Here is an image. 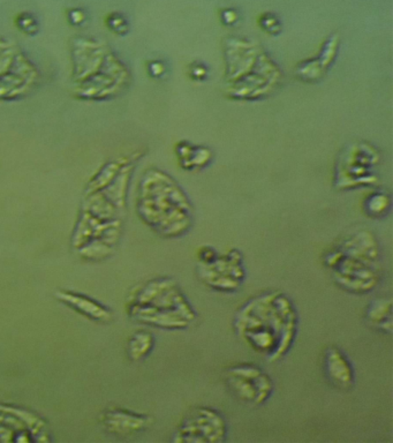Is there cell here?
<instances>
[{
  "label": "cell",
  "mask_w": 393,
  "mask_h": 443,
  "mask_svg": "<svg viewBox=\"0 0 393 443\" xmlns=\"http://www.w3.org/2000/svg\"><path fill=\"white\" fill-rule=\"evenodd\" d=\"M227 423L218 410L199 406L190 410L173 434L172 442L221 443L226 440Z\"/></svg>",
  "instance_id": "4"
},
{
  "label": "cell",
  "mask_w": 393,
  "mask_h": 443,
  "mask_svg": "<svg viewBox=\"0 0 393 443\" xmlns=\"http://www.w3.org/2000/svg\"><path fill=\"white\" fill-rule=\"evenodd\" d=\"M17 24L22 31H26L28 34H33L34 31H37V22L31 14L24 13L17 19Z\"/></svg>",
  "instance_id": "16"
},
{
  "label": "cell",
  "mask_w": 393,
  "mask_h": 443,
  "mask_svg": "<svg viewBox=\"0 0 393 443\" xmlns=\"http://www.w3.org/2000/svg\"><path fill=\"white\" fill-rule=\"evenodd\" d=\"M221 20L225 26H234L240 20V14L235 8H223L221 10Z\"/></svg>",
  "instance_id": "17"
},
{
  "label": "cell",
  "mask_w": 393,
  "mask_h": 443,
  "mask_svg": "<svg viewBox=\"0 0 393 443\" xmlns=\"http://www.w3.org/2000/svg\"><path fill=\"white\" fill-rule=\"evenodd\" d=\"M56 298L61 303L67 305L68 307L73 308L74 311L78 312L80 314L85 315L94 321L109 322L112 319V312L110 311L109 308L87 296L59 290L56 292Z\"/></svg>",
  "instance_id": "10"
},
{
  "label": "cell",
  "mask_w": 393,
  "mask_h": 443,
  "mask_svg": "<svg viewBox=\"0 0 393 443\" xmlns=\"http://www.w3.org/2000/svg\"><path fill=\"white\" fill-rule=\"evenodd\" d=\"M390 197L384 192L371 193L365 201V210H366L367 215H369L374 218L384 216L390 210Z\"/></svg>",
  "instance_id": "13"
},
{
  "label": "cell",
  "mask_w": 393,
  "mask_h": 443,
  "mask_svg": "<svg viewBox=\"0 0 393 443\" xmlns=\"http://www.w3.org/2000/svg\"><path fill=\"white\" fill-rule=\"evenodd\" d=\"M197 274L208 288L223 293H233L241 288L246 278L242 254L235 248L218 254L210 264H197Z\"/></svg>",
  "instance_id": "6"
},
{
  "label": "cell",
  "mask_w": 393,
  "mask_h": 443,
  "mask_svg": "<svg viewBox=\"0 0 393 443\" xmlns=\"http://www.w3.org/2000/svg\"><path fill=\"white\" fill-rule=\"evenodd\" d=\"M190 75H192V78H193L194 80L202 81V80L207 78V67L202 64L192 65V67H190Z\"/></svg>",
  "instance_id": "18"
},
{
  "label": "cell",
  "mask_w": 393,
  "mask_h": 443,
  "mask_svg": "<svg viewBox=\"0 0 393 443\" xmlns=\"http://www.w3.org/2000/svg\"><path fill=\"white\" fill-rule=\"evenodd\" d=\"M323 369L326 379L337 389L349 390L354 386L356 376L352 364L338 346L326 348L323 357Z\"/></svg>",
  "instance_id": "8"
},
{
  "label": "cell",
  "mask_w": 393,
  "mask_h": 443,
  "mask_svg": "<svg viewBox=\"0 0 393 443\" xmlns=\"http://www.w3.org/2000/svg\"><path fill=\"white\" fill-rule=\"evenodd\" d=\"M258 24L263 31H267L270 35H278L281 31V22L276 14L267 13L262 14L258 19Z\"/></svg>",
  "instance_id": "14"
},
{
  "label": "cell",
  "mask_w": 393,
  "mask_h": 443,
  "mask_svg": "<svg viewBox=\"0 0 393 443\" xmlns=\"http://www.w3.org/2000/svg\"><path fill=\"white\" fill-rule=\"evenodd\" d=\"M149 72L150 74L155 76V78H160V76H162V75L165 73V66H164L163 63H160V61H153V63L149 65Z\"/></svg>",
  "instance_id": "19"
},
{
  "label": "cell",
  "mask_w": 393,
  "mask_h": 443,
  "mask_svg": "<svg viewBox=\"0 0 393 443\" xmlns=\"http://www.w3.org/2000/svg\"><path fill=\"white\" fill-rule=\"evenodd\" d=\"M323 261L335 283L349 293L366 295L380 283L381 266L349 257L337 247L326 252Z\"/></svg>",
  "instance_id": "3"
},
{
  "label": "cell",
  "mask_w": 393,
  "mask_h": 443,
  "mask_svg": "<svg viewBox=\"0 0 393 443\" xmlns=\"http://www.w3.org/2000/svg\"><path fill=\"white\" fill-rule=\"evenodd\" d=\"M101 420L103 426L106 427L110 433L120 437L136 435L149 428L153 424L151 417L122 409L106 410L101 416Z\"/></svg>",
  "instance_id": "7"
},
{
  "label": "cell",
  "mask_w": 393,
  "mask_h": 443,
  "mask_svg": "<svg viewBox=\"0 0 393 443\" xmlns=\"http://www.w3.org/2000/svg\"><path fill=\"white\" fill-rule=\"evenodd\" d=\"M108 22H109L110 28L115 31V33H119V34H122V33H125L128 29L127 21H126L125 17H122V14H112L108 19Z\"/></svg>",
  "instance_id": "15"
},
{
  "label": "cell",
  "mask_w": 393,
  "mask_h": 443,
  "mask_svg": "<svg viewBox=\"0 0 393 443\" xmlns=\"http://www.w3.org/2000/svg\"><path fill=\"white\" fill-rule=\"evenodd\" d=\"M155 346L153 334L144 330L136 332L131 336L127 344V353L132 362H140L146 359L151 353Z\"/></svg>",
  "instance_id": "12"
},
{
  "label": "cell",
  "mask_w": 393,
  "mask_h": 443,
  "mask_svg": "<svg viewBox=\"0 0 393 443\" xmlns=\"http://www.w3.org/2000/svg\"><path fill=\"white\" fill-rule=\"evenodd\" d=\"M69 19H71L72 22L74 24H80V22H82L83 19H85V17H83V12L78 10H72Z\"/></svg>",
  "instance_id": "20"
},
{
  "label": "cell",
  "mask_w": 393,
  "mask_h": 443,
  "mask_svg": "<svg viewBox=\"0 0 393 443\" xmlns=\"http://www.w3.org/2000/svg\"><path fill=\"white\" fill-rule=\"evenodd\" d=\"M299 316L293 301L281 291L255 296L234 315L237 335L269 362H278L292 348Z\"/></svg>",
  "instance_id": "1"
},
{
  "label": "cell",
  "mask_w": 393,
  "mask_h": 443,
  "mask_svg": "<svg viewBox=\"0 0 393 443\" xmlns=\"http://www.w3.org/2000/svg\"><path fill=\"white\" fill-rule=\"evenodd\" d=\"M393 301L391 297L375 298L366 309L367 325L391 335L393 332Z\"/></svg>",
  "instance_id": "11"
},
{
  "label": "cell",
  "mask_w": 393,
  "mask_h": 443,
  "mask_svg": "<svg viewBox=\"0 0 393 443\" xmlns=\"http://www.w3.org/2000/svg\"><path fill=\"white\" fill-rule=\"evenodd\" d=\"M337 248L349 257L381 266V248L376 236L368 230L358 231L340 241Z\"/></svg>",
  "instance_id": "9"
},
{
  "label": "cell",
  "mask_w": 393,
  "mask_h": 443,
  "mask_svg": "<svg viewBox=\"0 0 393 443\" xmlns=\"http://www.w3.org/2000/svg\"><path fill=\"white\" fill-rule=\"evenodd\" d=\"M129 316L144 325L183 330L195 323L197 314L176 280L160 277L133 289L127 299Z\"/></svg>",
  "instance_id": "2"
},
{
  "label": "cell",
  "mask_w": 393,
  "mask_h": 443,
  "mask_svg": "<svg viewBox=\"0 0 393 443\" xmlns=\"http://www.w3.org/2000/svg\"><path fill=\"white\" fill-rule=\"evenodd\" d=\"M224 380L232 395L249 405L265 404L274 393L271 378L261 367L249 362L228 367Z\"/></svg>",
  "instance_id": "5"
}]
</instances>
